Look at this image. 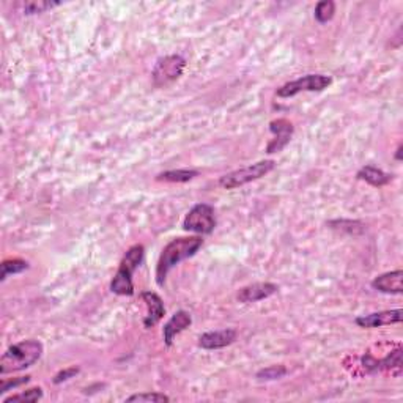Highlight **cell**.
<instances>
[{
  "label": "cell",
  "mask_w": 403,
  "mask_h": 403,
  "mask_svg": "<svg viewBox=\"0 0 403 403\" xmlns=\"http://www.w3.org/2000/svg\"><path fill=\"white\" fill-rule=\"evenodd\" d=\"M204 244V239L200 236H180L170 241L166 248L162 249L160 260L156 264V282L157 285H164L166 277L170 273V269L175 268L176 264L183 260L194 257Z\"/></svg>",
  "instance_id": "obj_1"
},
{
  "label": "cell",
  "mask_w": 403,
  "mask_h": 403,
  "mask_svg": "<svg viewBox=\"0 0 403 403\" xmlns=\"http://www.w3.org/2000/svg\"><path fill=\"white\" fill-rule=\"evenodd\" d=\"M29 269V263L22 258H8L2 263V281H5L10 274H19Z\"/></svg>",
  "instance_id": "obj_20"
},
{
  "label": "cell",
  "mask_w": 403,
  "mask_h": 403,
  "mask_svg": "<svg viewBox=\"0 0 403 403\" xmlns=\"http://www.w3.org/2000/svg\"><path fill=\"white\" fill-rule=\"evenodd\" d=\"M334 13H336V3H334L332 0H321V2H318L317 6H315L313 16L317 19V22L326 24L334 17Z\"/></svg>",
  "instance_id": "obj_18"
},
{
  "label": "cell",
  "mask_w": 403,
  "mask_h": 403,
  "mask_svg": "<svg viewBox=\"0 0 403 403\" xmlns=\"http://www.w3.org/2000/svg\"><path fill=\"white\" fill-rule=\"evenodd\" d=\"M269 131L274 134V139L267 145L268 153H277L287 147L293 136V125L287 118H277L269 123Z\"/></svg>",
  "instance_id": "obj_8"
},
{
  "label": "cell",
  "mask_w": 403,
  "mask_h": 403,
  "mask_svg": "<svg viewBox=\"0 0 403 403\" xmlns=\"http://www.w3.org/2000/svg\"><path fill=\"white\" fill-rule=\"evenodd\" d=\"M362 365L364 369L370 372V374H375V372L380 370H393V369H402V348L399 346L395 351L389 353V355L384 359H375L374 356L367 353V355L362 356Z\"/></svg>",
  "instance_id": "obj_12"
},
{
  "label": "cell",
  "mask_w": 403,
  "mask_h": 403,
  "mask_svg": "<svg viewBox=\"0 0 403 403\" xmlns=\"http://www.w3.org/2000/svg\"><path fill=\"white\" fill-rule=\"evenodd\" d=\"M183 229L188 232L199 233V235H210L216 229V216L214 208L208 204L194 205L183 220Z\"/></svg>",
  "instance_id": "obj_5"
},
{
  "label": "cell",
  "mask_w": 403,
  "mask_h": 403,
  "mask_svg": "<svg viewBox=\"0 0 403 403\" xmlns=\"http://www.w3.org/2000/svg\"><path fill=\"white\" fill-rule=\"evenodd\" d=\"M332 84V78L325 74H306L299 79L287 82L277 88L276 94L279 98H292L301 92H321Z\"/></svg>",
  "instance_id": "obj_6"
},
{
  "label": "cell",
  "mask_w": 403,
  "mask_h": 403,
  "mask_svg": "<svg viewBox=\"0 0 403 403\" xmlns=\"http://www.w3.org/2000/svg\"><path fill=\"white\" fill-rule=\"evenodd\" d=\"M30 381V376H21V378H17V380H3L2 381V388H0V394H5L6 390H10L11 388L15 389L17 386H21V384H25V383H29Z\"/></svg>",
  "instance_id": "obj_25"
},
{
  "label": "cell",
  "mask_w": 403,
  "mask_h": 403,
  "mask_svg": "<svg viewBox=\"0 0 403 403\" xmlns=\"http://www.w3.org/2000/svg\"><path fill=\"white\" fill-rule=\"evenodd\" d=\"M276 162L273 160L258 161L255 164H250L248 167L233 170L230 174H225L219 178V186L224 189H236L239 186L248 185L250 181H255L262 176L268 175L271 170L274 169Z\"/></svg>",
  "instance_id": "obj_4"
},
{
  "label": "cell",
  "mask_w": 403,
  "mask_h": 403,
  "mask_svg": "<svg viewBox=\"0 0 403 403\" xmlns=\"http://www.w3.org/2000/svg\"><path fill=\"white\" fill-rule=\"evenodd\" d=\"M186 66V60L181 55H167L156 62V65L151 71L153 84L156 87H166L172 84L183 74V69Z\"/></svg>",
  "instance_id": "obj_7"
},
{
  "label": "cell",
  "mask_w": 403,
  "mask_h": 403,
  "mask_svg": "<svg viewBox=\"0 0 403 403\" xmlns=\"http://www.w3.org/2000/svg\"><path fill=\"white\" fill-rule=\"evenodd\" d=\"M43 399V389L41 388H31L27 389L25 393L6 397L3 399V403H13V402H22V403H35Z\"/></svg>",
  "instance_id": "obj_19"
},
{
  "label": "cell",
  "mask_w": 403,
  "mask_h": 403,
  "mask_svg": "<svg viewBox=\"0 0 403 403\" xmlns=\"http://www.w3.org/2000/svg\"><path fill=\"white\" fill-rule=\"evenodd\" d=\"M287 375V369L283 365H269L267 369H262L260 372H257L258 380L271 381V380H279V378Z\"/></svg>",
  "instance_id": "obj_21"
},
{
  "label": "cell",
  "mask_w": 403,
  "mask_h": 403,
  "mask_svg": "<svg viewBox=\"0 0 403 403\" xmlns=\"http://www.w3.org/2000/svg\"><path fill=\"white\" fill-rule=\"evenodd\" d=\"M141 298L143 299L148 309L147 317L143 318V326L150 330V327H153L155 325L160 323L161 318L164 317V313H166V307H164L161 296L155 292H142Z\"/></svg>",
  "instance_id": "obj_15"
},
{
  "label": "cell",
  "mask_w": 403,
  "mask_h": 403,
  "mask_svg": "<svg viewBox=\"0 0 403 403\" xmlns=\"http://www.w3.org/2000/svg\"><path fill=\"white\" fill-rule=\"evenodd\" d=\"M43 355V344L40 340L29 339L11 345L0 358V374H15L25 370L38 362Z\"/></svg>",
  "instance_id": "obj_2"
},
{
  "label": "cell",
  "mask_w": 403,
  "mask_h": 403,
  "mask_svg": "<svg viewBox=\"0 0 403 403\" xmlns=\"http://www.w3.org/2000/svg\"><path fill=\"white\" fill-rule=\"evenodd\" d=\"M277 290H279V287L273 282H255L239 290L236 298L239 302L250 304V302H258L269 298V296L277 293Z\"/></svg>",
  "instance_id": "obj_9"
},
{
  "label": "cell",
  "mask_w": 403,
  "mask_h": 403,
  "mask_svg": "<svg viewBox=\"0 0 403 403\" xmlns=\"http://www.w3.org/2000/svg\"><path fill=\"white\" fill-rule=\"evenodd\" d=\"M59 5H60L59 2H43V0H38V2H27L24 5V13L25 15H38V13L52 10Z\"/></svg>",
  "instance_id": "obj_23"
},
{
  "label": "cell",
  "mask_w": 403,
  "mask_h": 403,
  "mask_svg": "<svg viewBox=\"0 0 403 403\" xmlns=\"http://www.w3.org/2000/svg\"><path fill=\"white\" fill-rule=\"evenodd\" d=\"M372 287L381 293L402 295L403 293V271L395 269L375 277L372 281Z\"/></svg>",
  "instance_id": "obj_14"
},
{
  "label": "cell",
  "mask_w": 403,
  "mask_h": 403,
  "mask_svg": "<svg viewBox=\"0 0 403 403\" xmlns=\"http://www.w3.org/2000/svg\"><path fill=\"white\" fill-rule=\"evenodd\" d=\"M191 323H192L191 313L186 311L175 312L162 327V337H164V344H166V346H172L174 339L178 336L180 332L185 331L186 327L191 326Z\"/></svg>",
  "instance_id": "obj_13"
},
{
  "label": "cell",
  "mask_w": 403,
  "mask_h": 403,
  "mask_svg": "<svg viewBox=\"0 0 403 403\" xmlns=\"http://www.w3.org/2000/svg\"><path fill=\"white\" fill-rule=\"evenodd\" d=\"M238 337V332L232 327H227V330H219V331H210L202 334L199 337V346L204 350H219L225 348V346L232 345Z\"/></svg>",
  "instance_id": "obj_10"
},
{
  "label": "cell",
  "mask_w": 403,
  "mask_h": 403,
  "mask_svg": "<svg viewBox=\"0 0 403 403\" xmlns=\"http://www.w3.org/2000/svg\"><path fill=\"white\" fill-rule=\"evenodd\" d=\"M402 320H403L402 309H394V311H383L370 315H362V317H358L355 321L359 327H381L400 323Z\"/></svg>",
  "instance_id": "obj_11"
},
{
  "label": "cell",
  "mask_w": 403,
  "mask_h": 403,
  "mask_svg": "<svg viewBox=\"0 0 403 403\" xmlns=\"http://www.w3.org/2000/svg\"><path fill=\"white\" fill-rule=\"evenodd\" d=\"M358 178L369 183L370 186L381 188V186H386L388 183H390V180H393V175L383 172V170L378 167L365 166L358 172Z\"/></svg>",
  "instance_id": "obj_16"
},
{
  "label": "cell",
  "mask_w": 403,
  "mask_h": 403,
  "mask_svg": "<svg viewBox=\"0 0 403 403\" xmlns=\"http://www.w3.org/2000/svg\"><path fill=\"white\" fill-rule=\"evenodd\" d=\"M402 153H403V145H399V148H397V153H395L397 161H402Z\"/></svg>",
  "instance_id": "obj_26"
},
{
  "label": "cell",
  "mask_w": 403,
  "mask_h": 403,
  "mask_svg": "<svg viewBox=\"0 0 403 403\" xmlns=\"http://www.w3.org/2000/svg\"><path fill=\"white\" fill-rule=\"evenodd\" d=\"M126 402H155V403H164L170 402V397L161 393H142V394H134L126 399Z\"/></svg>",
  "instance_id": "obj_22"
},
{
  "label": "cell",
  "mask_w": 403,
  "mask_h": 403,
  "mask_svg": "<svg viewBox=\"0 0 403 403\" xmlns=\"http://www.w3.org/2000/svg\"><path fill=\"white\" fill-rule=\"evenodd\" d=\"M145 257V248L142 244H134L126 252L122 263H120L117 274L111 282L112 293L120 296L134 295V285H132V274L141 267Z\"/></svg>",
  "instance_id": "obj_3"
},
{
  "label": "cell",
  "mask_w": 403,
  "mask_h": 403,
  "mask_svg": "<svg viewBox=\"0 0 403 403\" xmlns=\"http://www.w3.org/2000/svg\"><path fill=\"white\" fill-rule=\"evenodd\" d=\"M79 374V369L78 367H69L65 370H60L59 374L54 376V384H60L63 381H68L69 378H73Z\"/></svg>",
  "instance_id": "obj_24"
},
{
  "label": "cell",
  "mask_w": 403,
  "mask_h": 403,
  "mask_svg": "<svg viewBox=\"0 0 403 403\" xmlns=\"http://www.w3.org/2000/svg\"><path fill=\"white\" fill-rule=\"evenodd\" d=\"M199 176V170L192 169H178V170H166V172L157 174V181H167V183H188Z\"/></svg>",
  "instance_id": "obj_17"
}]
</instances>
